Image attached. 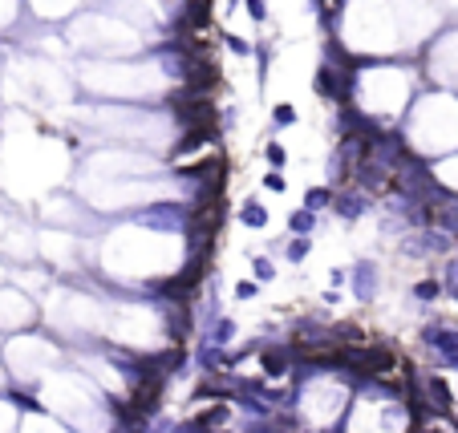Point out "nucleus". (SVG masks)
Segmentation results:
<instances>
[{
    "label": "nucleus",
    "mask_w": 458,
    "mask_h": 433,
    "mask_svg": "<svg viewBox=\"0 0 458 433\" xmlns=\"http://www.w3.org/2000/svg\"><path fill=\"white\" fill-rule=\"evenodd\" d=\"M304 203H309V211H321V207H328V203H333V190H321V186H313V190L304 195Z\"/></svg>",
    "instance_id": "20e7f679"
},
{
    "label": "nucleus",
    "mask_w": 458,
    "mask_h": 433,
    "mask_svg": "<svg viewBox=\"0 0 458 433\" xmlns=\"http://www.w3.org/2000/svg\"><path fill=\"white\" fill-rule=\"evenodd\" d=\"M341 215H361V199H353V195H349V199H341Z\"/></svg>",
    "instance_id": "1a4fd4ad"
},
{
    "label": "nucleus",
    "mask_w": 458,
    "mask_h": 433,
    "mask_svg": "<svg viewBox=\"0 0 458 433\" xmlns=\"http://www.w3.org/2000/svg\"><path fill=\"white\" fill-rule=\"evenodd\" d=\"M313 89H317L321 97H341V73H337L333 65H321L317 77H313Z\"/></svg>",
    "instance_id": "7ed1b4c3"
},
{
    "label": "nucleus",
    "mask_w": 458,
    "mask_h": 433,
    "mask_svg": "<svg viewBox=\"0 0 458 433\" xmlns=\"http://www.w3.org/2000/svg\"><path fill=\"white\" fill-rule=\"evenodd\" d=\"M430 393H434V401H438V405H450V389H446L442 381H430Z\"/></svg>",
    "instance_id": "6e6552de"
},
{
    "label": "nucleus",
    "mask_w": 458,
    "mask_h": 433,
    "mask_svg": "<svg viewBox=\"0 0 458 433\" xmlns=\"http://www.w3.org/2000/svg\"><path fill=\"white\" fill-rule=\"evenodd\" d=\"M264 182H268V190H284V178H280V174H268Z\"/></svg>",
    "instance_id": "4468645a"
},
{
    "label": "nucleus",
    "mask_w": 458,
    "mask_h": 433,
    "mask_svg": "<svg viewBox=\"0 0 458 433\" xmlns=\"http://www.w3.org/2000/svg\"><path fill=\"white\" fill-rule=\"evenodd\" d=\"M345 369L361 373V377H377V373H389L394 369V352L385 345H357L345 348Z\"/></svg>",
    "instance_id": "f257e3e1"
},
{
    "label": "nucleus",
    "mask_w": 458,
    "mask_h": 433,
    "mask_svg": "<svg viewBox=\"0 0 458 433\" xmlns=\"http://www.w3.org/2000/svg\"><path fill=\"white\" fill-rule=\"evenodd\" d=\"M228 49H231V53H239V57H248V53H252V45L243 41V37H228Z\"/></svg>",
    "instance_id": "9b49d317"
},
{
    "label": "nucleus",
    "mask_w": 458,
    "mask_h": 433,
    "mask_svg": "<svg viewBox=\"0 0 458 433\" xmlns=\"http://www.w3.org/2000/svg\"><path fill=\"white\" fill-rule=\"evenodd\" d=\"M264 207H243V223H248V227H264Z\"/></svg>",
    "instance_id": "39448f33"
},
{
    "label": "nucleus",
    "mask_w": 458,
    "mask_h": 433,
    "mask_svg": "<svg viewBox=\"0 0 458 433\" xmlns=\"http://www.w3.org/2000/svg\"><path fill=\"white\" fill-rule=\"evenodd\" d=\"M264 369H268V373H284V356H280V352H268V356H264Z\"/></svg>",
    "instance_id": "9d476101"
},
{
    "label": "nucleus",
    "mask_w": 458,
    "mask_h": 433,
    "mask_svg": "<svg viewBox=\"0 0 458 433\" xmlns=\"http://www.w3.org/2000/svg\"><path fill=\"white\" fill-rule=\"evenodd\" d=\"M158 389H162V377H158V373H146V377H142V385L134 389V405H130V409H134V413H146V409L154 405Z\"/></svg>",
    "instance_id": "f03ea898"
},
{
    "label": "nucleus",
    "mask_w": 458,
    "mask_h": 433,
    "mask_svg": "<svg viewBox=\"0 0 458 433\" xmlns=\"http://www.w3.org/2000/svg\"><path fill=\"white\" fill-rule=\"evenodd\" d=\"M268 162H276V166H280V162H284V150H280V146H276V142H272V146H268Z\"/></svg>",
    "instance_id": "ddd939ff"
},
{
    "label": "nucleus",
    "mask_w": 458,
    "mask_h": 433,
    "mask_svg": "<svg viewBox=\"0 0 458 433\" xmlns=\"http://www.w3.org/2000/svg\"><path fill=\"white\" fill-rule=\"evenodd\" d=\"M224 413H228V409H224V405H215V409H207V413H203V425H215V421H219V417H224Z\"/></svg>",
    "instance_id": "f8f14e48"
},
{
    "label": "nucleus",
    "mask_w": 458,
    "mask_h": 433,
    "mask_svg": "<svg viewBox=\"0 0 458 433\" xmlns=\"http://www.w3.org/2000/svg\"><path fill=\"white\" fill-rule=\"evenodd\" d=\"M248 16H252V21H264V16H268V0H248Z\"/></svg>",
    "instance_id": "423d86ee"
},
{
    "label": "nucleus",
    "mask_w": 458,
    "mask_h": 433,
    "mask_svg": "<svg viewBox=\"0 0 458 433\" xmlns=\"http://www.w3.org/2000/svg\"><path fill=\"white\" fill-rule=\"evenodd\" d=\"M276 126H288V122H296V110H292V106H276Z\"/></svg>",
    "instance_id": "0eeeda50"
}]
</instances>
